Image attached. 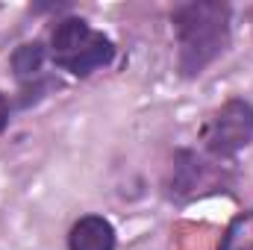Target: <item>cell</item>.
<instances>
[{
	"label": "cell",
	"instance_id": "1",
	"mask_svg": "<svg viewBox=\"0 0 253 250\" xmlns=\"http://www.w3.org/2000/svg\"><path fill=\"white\" fill-rule=\"evenodd\" d=\"M174 33L180 44V71L197 77L230 44V6L215 0L186 3L174 12Z\"/></svg>",
	"mask_w": 253,
	"mask_h": 250
},
{
	"label": "cell",
	"instance_id": "6",
	"mask_svg": "<svg viewBox=\"0 0 253 250\" xmlns=\"http://www.w3.org/2000/svg\"><path fill=\"white\" fill-rule=\"evenodd\" d=\"M42 62H44V47H42L39 42L21 44V47L12 53V68H15L18 77H36L39 68H42Z\"/></svg>",
	"mask_w": 253,
	"mask_h": 250
},
{
	"label": "cell",
	"instance_id": "3",
	"mask_svg": "<svg viewBox=\"0 0 253 250\" xmlns=\"http://www.w3.org/2000/svg\"><path fill=\"white\" fill-rule=\"evenodd\" d=\"M203 141L215 156H233L253 141V106L248 100H227L203 129Z\"/></svg>",
	"mask_w": 253,
	"mask_h": 250
},
{
	"label": "cell",
	"instance_id": "7",
	"mask_svg": "<svg viewBox=\"0 0 253 250\" xmlns=\"http://www.w3.org/2000/svg\"><path fill=\"white\" fill-rule=\"evenodd\" d=\"M6 118H9V109H6V97L0 94V132H3V126H6Z\"/></svg>",
	"mask_w": 253,
	"mask_h": 250
},
{
	"label": "cell",
	"instance_id": "5",
	"mask_svg": "<svg viewBox=\"0 0 253 250\" xmlns=\"http://www.w3.org/2000/svg\"><path fill=\"white\" fill-rule=\"evenodd\" d=\"M218 250H253V209L230 221Z\"/></svg>",
	"mask_w": 253,
	"mask_h": 250
},
{
	"label": "cell",
	"instance_id": "2",
	"mask_svg": "<svg viewBox=\"0 0 253 250\" xmlns=\"http://www.w3.org/2000/svg\"><path fill=\"white\" fill-rule=\"evenodd\" d=\"M50 53L59 68L85 77L112 59V42L103 33L91 30L83 18H65L50 36Z\"/></svg>",
	"mask_w": 253,
	"mask_h": 250
},
{
	"label": "cell",
	"instance_id": "4",
	"mask_svg": "<svg viewBox=\"0 0 253 250\" xmlns=\"http://www.w3.org/2000/svg\"><path fill=\"white\" fill-rule=\"evenodd\" d=\"M71 250H115V230L100 215H85L71 227L68 236Z\"/></svg>",
	"mask_w": 253,
	"mask_h": 250
}]
</instances>
